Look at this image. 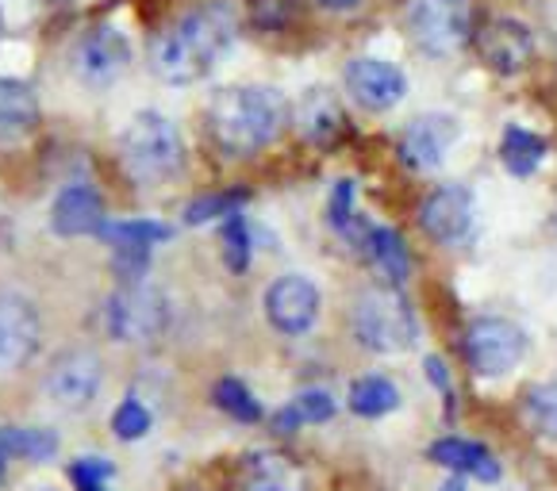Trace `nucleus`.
I'll return each mask as SVG.
<instances>
[{"instance_id":"nucleus-23","label":"nucleus","mask_w":557,"mask_h":491,"mask_svg":"<svg viewBox=\"0 0 557 491\" xmlns=\"http://www.w3.org/2000/svg\"><path fill=\"white\" fill-rule=\"evenodd\" d=\"M346 403H350L354 415L381 418V415H388V411L400 407V392H396V385H393V380H385V377H358L350 385Z\"/></svg>"},{"instance_id":"nucleus-13","label":"nucleus","mask_w":557,"mask_h":491,"mask_svg":"<svg viewBox=\"0 0 557 491\" xmlns=\"http://www.w3.org/2000/svg\"><path fill=\"white\" fill-rule=\"evenodd\" d=\"M419 227L435 242H458L473 227V192L466 185H446L435 189L419 204Z\"/></svg>"},{"instance_id":"nucleus-10","label":"nucleus","mask_w":557,"mask_h":491,"mask_svg":"<svg viewBox=\"0 0 557 491\" xmlns=\"http://www.w3.org/2000/svg\"><path fill=\"white\" fill-rule=\"evenodd\" d=\"M39 350V312L20 292L0 295V373H16Z\"/></svg>"},{"instance_id":"nucleus-20","label":"nucleus","mask_w":557,"mask_h":491,"mask_svg":"<svg viewBox=\"0 0 557 491\" xmlns=\"http://www.w3.org/2000/svg\"><path fill=\"white\" fill-rule=\"evenodd\" d=\"M546 139L527 127H508L504 131V142H500V162L511 177H531L542 162H546Z\"/></svg>"},{"instance_id":"nucleus-27","label":"nucleus","mask_w":557,"mask_h":491,"mask_svg":"<svg viewBox=\"0 0 557 491\" xmlns=\"http://www.w3.org/2000/svg\"><path fill=\"white\" fill-rule=\"evenodd\" d=\"M220 246H223V262H227L231 273L250 269V257H255V250H250V230H246L243 215H231V219H223Z\"/></svg>"},{"instance_id":"nucleus-8","label":"nucleus","mask_w":557,"mask_h":491,"mask_svg":"<svg viewBox=\"0 0 557 491\" xmlns=\"http://www.w3.org/2000/svg\"><path fill=\"white\" fill-rule=\"evenodd\" d=\"M320 288L312 280L288 273L265 288V319L281 335H308L320 319Z\"/></svg>"},{"instance_id":"nucleus-16","label":"nucleus","mask_w":557,"mask_h":491,"mask_svg":"<svg viewBox=\"0 0 557 491\" xmlns=\"http://www.w3.org/2000/svg\"><path fill=\"white\" fill-rule=\"evenodd\" d=\"M39 123V100H35L32 85L16 81V77H0V147L24 142Z\"/></svg>"},{"instance_id":"nucleus-37","label":"nucleus","mask_w":557,"mask_h":491,"mask_svg":"<svg viewBox=\"0 0 557 491\" xmlns=\"http://www.w3.org/2000/svg\"><path fill=\"white\" fill-rule=\"evenodd\" d=\"M323 4H327V9H354L358 0H323Z\"/></svg>"},{"instance_id":"nucleus-19","label":"nucleus","mask_w":557,"mask_h":491,"mask_svg":"<svg viewBox=\"0 0 557 491\" xmlns=\"http://www.w3.org/2000/svg\"><path fill=\"white\" fill-rule=\"evenodd\" d=\"M300 135L308 142H320V147H327L331 139H335L338 131H343V108H338V100L331 97L327 89H312L304 92L300 100Z\"/></svg>"},{"instance_id":"nucleus-33","label":"nucleus","mask_w":557,"mask_h":491,"mask_svg":"<svg viewBox=\"0 0 557 491\" xmlns=\"http://www.w3.org/2000/svg\"><path fill=\"white\" fill-rule=\"evenodd\" d=\"M354 180H338L331 192V227L346 230L354 223Z\"/></svg>"},{"instance_id":"nucleus-12","label":"nucleus","mask_w":557,"mask_h":491,"mask_svg":"<svg viewBox=\"0 0 557 491\" xmlns=\"http://www.w3.org/2000/svg\"><path fill=\"white\" fill-rule=\"evenodd\" d=\"M127 62H132V47L115 27H92L74 50V70L89 89H108L127 70Z\"/></svg>"},{"instance_id":"nucleus-40","label":"nucleus","mask_w":557,"mask_h":491,"mask_svg":"<svg viewBox=\"0 0 557 491\" xmlns=\"http://www.w3.org/2000/svg\"><path fill=\"white\" fill-rule=\"evenodd\" d=\"M0 476H4V457H0Z\"/></svg>"},{"instance_id":"nucleus-25","label":"nucleus","mask_w":557,"mask_h":491,"mask_svg":"<svg viewBox=\"0 0 557 491\" xmlns=\"http://www.w3.org/2000/svg\"><path fill=\"white\" fill-rule=\"evenodd\" d=\"M215 407L220 411H227L235 423H258L262 418V403L255 400V392L243 385V380H235V377H227V380H220L215 385Z\"/></svg>"},{"instance_id":"nucleus-2","label":"nucleus","mask_w":557,"mask_h":491,"mask_svg":"<svg viewBox=\"0 0 557 491\" xmlns=\"http://www.w3.org/2000/svg\"><path fill=\"white\" fill-rule=\"evenodd\" d=\"M288 123V104L281 92L250 85V89H223L208 108L212 139L227 154H255L270 147Z\"/></svg>"},{"instance_id":"nucleus-32","label":"nucleus","mask_w":557,"mask_h":491,"mask_svg":"<svg viewBox=\"0 0 557 491\" xmlns=\"http://www.w3.org/2000/svg\"><path fill=\"white\" fill-rule=\"evenodd\" d=\"M150 265V250H115L112 254V273L123 285H143Z\"/></svg>"},{"instance_id":"nucleus-31","label":"nucleus","mask_w":557,"mask_h":491,"mask_svg":"<svg viewBox=\"0 0 557 491\" xmlns=\"http://www.w3.org/2000/svg\"><path fill=\"white\" fill-rule=\"evenodd\" d=\"M296 415H300V423H327L331 415H335V400H331L323 388H308V392L296 395Z\"/></svg>"},{"instance_id":"nucleus-39","label":"nucleus","mask_w":557,"mask_h":491,"mask_svg":"<svg viewBox=\"0 0 557 491\" xmlns=\"http://www.w3.org/2000/svg\"><path fill=\"white\" fill-rule=\"evenodd\" d=\"M255 491H285V488H273V483H265V488H255Z\"/></svg>"},{"instance_id":"nucleus-6","label":"nucleus","mask_w":557,"mask_h":491,"mask_svg":"<svg viewBox=\"0 0 557 491\" xmlns=\"http://www.w3.org/2000/svg\"><path fill=\"white\" fill-rule=\"evenodd\" d=\"M527 353V335L508 319H476L466 330V357L476 377H508L511 368L523 361Z\"/></svg>"},{"instance_id":"nucleus-30","label":"nucleus","mask_w":557,"mask_h":491,"mask_svg":"<svg viewBox=\"0 0 557 491\" xmlns=\"http://www.w3.org/2000/svg\"><path fill=\"white\" fill-rule=\"evenodd\" d=\"M293 12H296V0H250V20L262 32H281L293 20Z\"/></svg>"},{"instance_id":"nucleus-29","label":"nucleus","mask_w":557,"mask_h":491,"mask_svg":"<svg viewBox=\"0 0 557 491\" xmlns=\"http://www.w3.org/2000/svg\"><path fill=\"white\" fill-rule=\"evenodd\" d=\"M112 430L120 442H139V438L150 430V411L143 407L139 400H123L112 415Z\"/></svg>"},{"instance_id":"nucleus-35","label":"nucleus","mask_w":557,"mask_h":491,"mask_svg":"<svg viewBox=\"0 0 557 491\" xmlns=\"http://www.w3.org/2000/svg\"><path fill=\"white\" fill-rule=\"evenodd\" d=\"M296 426H300V415H296V407H285L273 415V430H281V435H293Z\"/></svg>"},{"instance_id":"nucleus-3","label":"nucleus","mask_w":557,"mask_h":491,"mask_svg":"<svg viewBox=\"0 0 557 491\" xmlns=\"http://www.w3.org/2000/svg\"><path fill=\"white\" fill-rule=\"evenodd\" d=\"M123 165L135 180L143 185H154V180H170L173 173L185 162V147H181V135L165 115L158 112H139L127 131L120 139Z\"/></svg>"},{"instance_id":"nucleus-7","label":"nucleus","mask_w":557,"mask_h":491,"mask_svg":"<svg viewBox=\"0 0 557 491\" xmlns=\"http://www.w3.org/2000/svg\"><path fill=\"white\" fill-rule=\"evenodd\" d=\"M408 24L426 54H454L469 39V0H416Z\"/></svg>"},{"instance_id":"nucleus-9","label":"nucleus","mask_w":557,"mask_h":491,"mask_svg":"<svg viewBox=\"0 0 557 491\" xmlns=\"http://www.w3.org/2000/svg\"><path fill=\"white\" fill-rule=\"evenodd\" d=\"M104 368L100 357L89 350H70L50 365L47 373V395L50 403H58L62 411H85L100 392Z\"/></svg>"},{"instance_id":"nucleus-4","label":"nucleus","mask_w":557,"mask_h":491,"mask_svg":"<svg viewBox=\"0 0 557 491\" xmlns=\"http://www.w3.org/2000/svg\"><path fill=\"white\" fill-rule=\"evenodd\" d=\"M354 335L369 350L396 353L411 350L419 342V323L411 303L400 295V288H373L354 307Z\"/></svg>"},{"instance_id":"nucleus-26","label":"nucleus","mask_w":557,"mask_h":491,"mask_svg":"<svg viewBox=\"0 0 557 491\" xmlns=\"http://www.w3.org/2000/svg\"><path fill=\"white\" fill-rule=\"evenodd\" d=\"M246 192L243 189H231V192H215V197H200L185 207V223L189 227H200V223H212V219H231V215L243 212L246 204Z\"/></svg>"},{"instance_id":"nucleus-21","label":"nucleus","mask_w":557,"mask_h":491,"mask_svg":"<svg viewBox=\"0 0 557 491\" xmlns=\"http://www.w3.org/2000/svg\"><path fill=\"white\" fill-rule=\"evenodd\" d=\"M369 257H373V265H377L381 273H385L393 285H404V280L411 277V257H408V246H404V238L396 235L393 227H377L369 230V242H366Z\"/></svg>"},{"instance_id":"nucleus-24","label":"nucleus","mask_w":557,"mask_h":491,"mask_svg":"<svg viewBox=\"0 0 557 491\" xmlns=\"http://www.w3.org/2000/svg\"><path fill=\"white\" fill-rule=\"evenodd\" d=\"M97 235L104 238V242H112L115 250H154L173 230L158 219H123V223H104Z\"/></svg>"},{"instance_id":"nucleus-18","label":"nucleus","mask_w":557,"mask_h":491,"mask_svg":"<svg viewBox=\"0 0 557 491\" xmlns=\"http://www.w3.org/2000/svg\"><path fill=\"white\" fill-rule=\"evenodd\" d=\"M481 50L488 58L492 66L500 70V74H516L523 70V62L531 58L534 42H531V32L516 20H500V24H492L488 32L481 35Z\"/></svg>"},{"instance_id":"nucleus-15","label":"nucleus","mask_w":557,"mask_h":491,"mask_svg":"<svg viewBox=\"0 0 557 491\" xmlns=\"http://www.w3.org/2000/svg\"><path fill=\"white\" fill-rule=\"evenodd\" d=\"M104 227V200L89 185H70L58 192L54 207H50V230L62 238H82L97 235Z\"/></svg>"},{"instance_id":"nucleus-5","label":"nucleus","mask_w":557,"mask_h":491,"mask_svg":"<svg viewBox=\"0 0 557 491\" xmlns=\"http://www.w3.org/2000/svg\"><path fill=\"white\" fill-rule=\"evenodd\" d=\"M104 319H108V335L115 342H150L170 323V303L150 285H123L108 300Z\"/></svg>"},{"instance_id":"nucleus-34","label":"nucleus","mask_w":557,"mask_h":491,"mask_svg":"<svg viewBox=\"0 0 557 491\" xmlns=\"http://www.w3.org/2000/svg\"><path fill=\"white\" fill-rule=\"evenodd\" d=\"M423 368H426V380H431V385H435L443 395H450V373H446V361L443 357H426Z\"/></svg>"},{"instance_id":"nucleus-1","label":"nucleus","mask_w":557,"mask_h":491,"mask_svg":"<svg viewBox=\"0 0 557 491\" xmlns=\"http://www.w3.org/2000/svg\"><path fill=\"white\" fill-rule=\"evenodd\" d=\"M238 20L227 4H208L189 12L185 20L158 35L154 70L170 85H193L223 58V50L235 42Z\"/></svg>"},{"instance_id":"nucleus-38","label":"nucleus","mask_w":557,"mask_h":491,"mask_svg":"<svg viewBox=\"0 0 557 491\" xmlns=\"http://www.w3.org/2000/svg\"><path fill=\"white\" fill-rule=\"evenodd\" d=\"M77 491H104V483H89V480H77Z\"/></svg>"},{"instance_id":"nucleus-22","label":"nucleus","mask_w":557,"mask_h":491,"mask_svg":"<svg viewBox=\"0 0 557 491\" xmlns=\"http://www.w3.org/2000/svg\"><path fill=\"white\" fill-rule=\"evenodd\" d=\"M54 453H58L54 430H42V426H0V457L50 461Z\"/></svg>"},{"instance_id":"nucleus-17","label":"nucleus","mask_w":557,"mask_h":491,"mask_svg":"<svg viewBox=\"0 0 557 491\" xmlns=\"http://www.w3.org/2000/svg\"><path fill=\"white\" fill-rule=\"evenodd\" d=\"M426 457L435 461V465L450 468V473H458V476H473V480H481V483L500 480V461L492 457L484 445L469 442V438H443V442L431 445Z\"/></svg>"},{"instance_id":"nucleus-36","label":"nucleus","mask_w":557,"mask_h":491,"mask_svg":"<svg viewBox=\"0 0 557 491\" xmlns=\"http://www.w3.org/2000/svg\"><path fill=\"white\" fill-rule=\"evenodd\" d=\"M443 491H466V476L450 473V480H446V483H443Z\"/></svg>"},{"instance_id":"nucleus-11","label":"nucleus","mask_w":557,"mask_h":491,"mask_svg":"<svg viewBox=\"0 0 557 491\" xmlns=\"http://www.w3.org/2000/svg\"><path fill=\"white\" fill-rule=\"evenodd\" d=\"M346 92L366 112H388L408 92V77H404L400 66H393L385 58H354L350 66H346Z\"/></svg>"},{"instance_id":"nucleus-14","label":"nucleus","mask_w":557,"mask_h":491,"mask_svg":"<svg viewBox=\"0 0 557 491\" xmlns=\"http://www.w3.org/2000/svg\"><path fill=\"white\" fill-rule=\"evenodd\" d=\"M454 139H458V123L450 115H419L404 127L400 158L416 169H435V165H443V154Z\"/></svg>"},{"instance_id":"nucleus-28","label":"nucleus","mask_w":557,"mask_h":491,"mask_svg":"<svg viewBox=\"0 0 557 491\" xmlns=\"http://www.w3.org/2000/svg\"><path fill=\"white\" fill-rule=\"evenodd\" d=\"M523 411H527V418H531V426L539 430V435L557 438V380L531 388L527 400H523Z\"/></svg>"}]
</instances>
